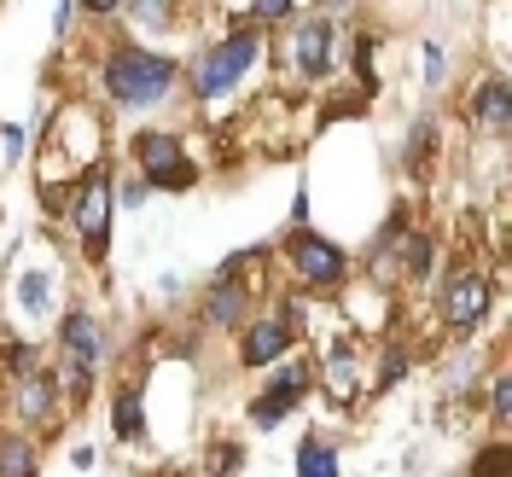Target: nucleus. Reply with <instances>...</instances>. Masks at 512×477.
Here are the masks:
<instances>
[{
	"mask_svg": "<svg viewBox=\"0 0 512 477\" xmlns=\"http://www.w3.org/2000/svg\"><path fill=\"white\" fill-rule=\"evenodd\" d=\"M123 12L134 18V30L163 35V30H175V12H181V6H169V0H152V6H146V0H134V6H123Z\"/></svg>",
	"mask_w": 512,
	"mask_h": 477,
	"instance_id": "22",
	"label": "nucleus"
},
{
	"mask_svg": "<svg viewBox=\"0 0 512 477\" xmlns=\"http://www.w3.org/2000/svg\"><path fill=\"white\" fill-rule=\"evenodd\" d=\"M466 477H512V443H507V437H489V443L472 454Z\"/></svg>",
	"mask_w": 512,
	"mask_h": 477,
	"instance_id": "21",
	"label": "nucleus"
},
{
	"mask_svg": "<svg viewBox=\"0 0 512 477\" xmlns=\"http://www.w3.org/2000/svg\"><path fill=\"white\" fill-rule=\"evenodd\" d=\"M70 466H76V472H88V466H94V448L76 443V448H70Z\"/></svg>",
	"mask_w": 512,
	"mask_h": 477,
	"instance_id": "31",
	"label": "nucleus"
},
{
	"mask_svg": "<svg viewBox=\"0 0 512 477\" xmlns=\"http://www.w3.org/2000/svg\"><path fill=\"white\" fill-rule=\"evenodd\" d=\"M239 466H245V443H239V437L210 443V454H204V472H210V477H233Z\"/></svg>",
	"mask_w": 512,
	"mask_h": 477,
	"instance_id": "23",
	"label": "nucleus"
},
{
	"mask_svg": "<svg viewBox=\"0 0 512 477\" xmlns=\"http://www.w3.org/2000/svg\"><path fill=\"white\" fill-rule=\"evenodd\" d=\"M431 152H437V123H431V117H419V123L408 128V140H402V169L419 175V169L431 163Z\"/></svg>",
	"mask_w": 512,
	"mask_h": 477,
	"instance_id": "20",
	"label": "nucleus"
},
{
	"mask_svg": "<svg viewBox=\"0 0 512 477\" xmlns=\"http://www.w3.org/2000/svg\"><path fill=\"white\" fill-rule=\"evenodd\" d=\"M111 216H117V198H111V169L99 163L94 175L70 192V216H64V222L82 233V256H88V262H105V256H111Z\"/></svg>",
	"mask_w": 512,
	"mask_h": 477,
	"instance_id": "6",
	"label": "nucleus"
},
{
	"mask_svg": "<svg viewBox=\"0 0 512 477\" xmlns=\"http://www.w3.org/2000/svg\"><path fill=\"white\" fill-rule=\"evenodd\" d=\"M286 268L303 291H338L350 280L355 262L338 239H326L315 227H297V233H286Z\"/></svg>",
	"mask_w": 512,
	"mask_h": 477,
	"instance_id": "4",
	"label": "nucleus"
},
{
	"mask_svg": "<svg viewBox=\"0 0 512 477\" xmlns=\"http://www.w3.org/2000/svg\"><path fill=\"white\" fill-rule=\"evenodd\" d=\"M175 88H181V59L146 41H111L99 53V94L123 111H158Z\"/></svg>",
	"mask_w": 512,
	"mask_h": 477,
	"instance_id": "1",
	"label": "nucleus"
},
{
	"mask_svg": "<svg viewBox=\"0 0 512 477\" xmlns=\"http://www.w3.org/2000/svg\"><path fill=\"white\" fill-rule=\"evenodd\" d=\"M59 361H76V367H99L105 361V320L94 309H64L59 315Z\"/></svg>",
	"mask_w": 512,
	"mask_h": 477,
	"instance_id": "10",
	"label": "nucleus"
},
{
	"mask_svg": "<svg viewBox=\"0 0 512 477\" xmlns=\"http://www.w3.org/2000/svg\"><path fill=\"white\" fill-rule=\"evenodd\" d=\"M338 41H344V24L332 12H297L291 18V70H297V82H332L338 76Z\"/></svg>",
	"mask_w": 512,
	"mask_h": 477,
	"instance_id": "5",
	"label": "nucleus"
},
{
	"mask_svg": "<svg viewBox=\"0 0 512 477\" xmlns=\"http://www.w3.org/2000/svg\"><path fill=\"white\" fill-rule=\"evenodd\" d=\"M47 291H53V274H47V268H30V274L18 280V303H24L30 315H47Z\"/></svg>",
	"mask_w": 512,
	"mask_h": 477,
	"instance_id": "24",
	"label": "nucleus"
},
{
	"mask_svg": "<svg viewBox=\"0 0 512 477\" xmlns=\"http://www.w3.org/2000/svg\"><path fill=\"white\" fill-rule=\"evenodd\" d=\"M198 320L210 332H233L239 338V326L251 320V286H210L204 303H198Z\"/></svg>",
	"mask_w": 512,
	"mask_h": 477,
	"instance_id": "13",
	"label": "nucleus"
},
{
	"mask_svg": "<svg viewBox=\"0 0 512 477\" xmlns=\"http://www.w3.org/2000/svg\"><path fill=\"white\" fill-rule=\"evenodd\" d=\"M297 477H344L338 472V443L320 437V431H309V437L297 443Z\"/></svg>",
	"mask_w": 512,
	"mask_h": 477,
	"instance_id": "18",
	"label": "nucleus"
},
{
	"mask_svg": "<svg viewBox=\"0 0 512 477\" xmlns=\"http://www.w3.org/2000/svg\"><path fill=\"white\" fill-rule=\"evenodd\" d=\"M35 367H41V350L24 344V338H12V332H0V373L18 384V379H30Z\"/></svg>",
	"mask_w": 512,
	"mask_h": 477,
	"instance_id": "19",
	"label": "nucleus"
},
{
	"mask_svg": "<svg viewBox=\"0 0 512 477\" xmlns=\"http://www.w3.org/2000/svg\"><path fill=\"white\" fill-rule=\"evenodd\" d=\"M134 175L152 192H192L198 187V163H192V146L175 134V128H140L134 134Z\"/></svg>",
	"mask_w": 512,
	"mask_h": 477,
	"instance_id": "3",
	"label": "nucleus"
},
{
	"mask_svg": "<svg viewBox=\"0 0 512 477\" xmlns=\"http://www.w3.org/2000/svg\"><path fill=\"white\" fill-rule=\"evenodd\" d=\"M262 53H268V41H262V30H251L245 24V12H233V24H227V35L216 41V47H204L198 59L181 70L187 76L192 99H204V105H216V99H227L245 76H251L256 64H262Z\"/></svg>",
	"mask_w": 512,
	"mask_h": 477,
	"instance_id": "2",
	"label": "nucleus"
},
{
	"mask_svg": "<svg viewBox=\"0 0 512 477\" xmlns=\"http://www.w3.org/2000/svg\"><path fill=\"white\" fill-rule=\"evenodd\" d=\"M367 111V94L361 88H350V94H332L326 99V117H361Z\"/></svg>",
	"mask_w": 512,
	"mask_h": 477,
	"instance_id": "27",
	"label": "nucleus"
},
{
	"mask_svg": "<svg viewBox=\"0 0 512 477\" xmlns=\"http://www.w3.org/2000/svg\"><path fill=\"white\" fill-rule=\"evenodd\" d=\"M489 414H495V437H507V425H512V379H507V367L489 379Z\"/></svg>",
	"mask_w": 512,
	"mask_h": 477,
	"instance_id": "25",
	"label": "nucleus"
},
{
	"mask_svg": "<svg viewBox=\"0 0 512 477\" xmlns=\"http://www.w3.org/2000/svg\"><path fill=\"white\" fill-rule=\"evenodd\" d=\"M309 390H315V361H309V355H286V361L274 367V379L262 384V396L245 402V419H251L256 431H274V425H286V414L303 408Z\"/></svg>",
	"mask_w": 512,
	"mask_h": 477,
	"instance_id": "7",
	"label": "nucleus"
},
{
	"mask_svg": "<svg viewBox=\"0 0 512 477\" xmlns=\"http://www.w3.org/2000/svg\"><path fill=\"white\" fill-rule=\"evenodd\" d=\"M12 408H18V419H24L30 431L59 425V419H64V396H59L53 367H35L30 379H18V390H12Z\"/></svg>",
	"mask_w": 512,
	"mask_h": 477,
	"instance_id": "11",
	"label": "nucleus"
},
{
	"mask_svg": "<svg viewBox=\"0 0 512 477\" xmlns=\"http://www.w3.org/2000/svg\"><path fill=\"white\" fill-rule=\"evenodd\" d=\"M0 152H6V163L24 158V128L18 123H0Z\"/></svg>",
	"mask_w": 512,
	"mask_h": 477,
	"instance_id": "29",
	"label": "nucleus"
},
{
	"mask_svg": "<svg viewBox=\"0 0 512 477\" xmlns=\"http://www.w3.org/2000/svg\"><path fill=\"white\" fill-rule=\"evenodd\" d=\"M489 303H495V280L483 268H472V262H460L443 280V291H437V315H443L448 332H472L489 315Z\"/></svg>",
	"mask_w": 512,
	"mask_h": 477,
	"instance_id": "8",
	"label": "nucleus"
},
{
	"mask_svg": "<svg viewBox=\"0 0 512 477\" xmlns=\"http://www.w3.org/2000/svg\"><path fill=\"white\" fill-rule=\"evenodd\" d=\"M297 227H309V187H297V198H291V233Z\"/></svg>",
	"mask_w": 512,
	"mask_h": 477,
	"instance_id": "30",
	"label": "nucleus"
},
{
	"mask_svg": "<svg viewBox=\"0 0 512 477\" xmlns=\"http://www.w3.org/2000/svg\"><path fill=\"white\" fill-rule=\"evenodd\" d=\"M431 262H437V239L431 233H419V227H408L402 233V245H396V256H390V274H402V280H425L431 274Z\"/></svg>",
	"mask_w": 512,
	"mask_h": 477,
	"instance_id": "17",
	"label": "nucleus"
},
{
	"mask_svg": "<svg viewBox=\"0 0 512 477\" xmlns=\"http://www.w3.org/2000/svg\"><path fill=\"white\" fill-rule=\"evenodd\" d=\"M0 477H41V448L24 425H0Z\"/></svg>",
	"mask_w": 512,
	"mask_h": 477,
	"instance_id": "14",
	"label": "nucleus"
},
{
	"mask_svg": "<svg viewBox=\"0 0 512 477\" xmlns=\"http://www.w3.org/2000/svg\"><path fill=\"white\" fill-rule=\"evenodd\" d=\"M111 431H117V443H140L146 437V390L134 379L117 384V396H111Z\"/></svg>",
	"mask_w": 512,
	"mask_h": 477,
	"instance_id": "16",
	"label": "nucleus"
},
{
	"mask_svg": "<svg viewBox=\"0 0 512 477\" xmlns=\"http://www.w3.org/2000/svg\"><path fill=\"white\" fill-rule=\"evenodd\" d=\"M419 70H425V82H443V47H437V41L419 47Z\"/></svg>",
	"mask_w": 512,
	"mask_h": 477,
	"instance_id": "28",
	"label": "nucleus"
},
{
	"mask_svg": "<svg viewBox=\"0 0 512 477\" xmlns=\"http://www.w3.org/2000/svg\"><path fill=\"white\" fill-rule=\"evenodd\" d=\"M408 373H414V350H408V338H384L379 361H373V373H367V390H373V396H390Z\"/></svg>",
	"mask_w": 512,
	"mask_h": 477,
	"instance_id": "15",
	"label": "nucleus"
},
{
	"mask_svg": "<svg viewBox=\"0 0 512 477\" xmlns=\"http://www.w3.org/2000/svg\"><path fill=\"white\" fill-rule=\"evenodd\" d=\"M291 344H297V338H291L274 315H251L245 326H239V367H245V373L280 367V361L291 355Z\"/></svg>",
	"mask_w": 512,
	"mask_h": 477,
	"instance_id": "9",
	"label": "nucleus"
},
{
	"mask_svg": "<svg viewBox=\"0 0 512 477\" xmlns=\"http://www.w3.org/2000/svg\"><path fill=\"white\" fill-rule=\"evenodd\" d=\"M466 123L507 134L512 128V94H507V70H483L478 82L466 88Z\"/></svg>",
	"mask_w": 512,
	"mask_h": 477,
	"instance_id": "12",
	"label": "nucleus"
},
{
	"mask_svg": "<svg viewBox=\"0 0 512 477\" xmlns=\"http://www.w3.org/2000/svg\"><path fill=\"white\" fill-rule=\"evenodd\" d=\"M111 198H117V210H146L152 187H146L140 175H123V181H111Z\"/></svg>",
	"mask_w": 512,
	"mask_h": 477,
	"instance_id": "26",
	"label": "nucleus"
}]
</instances>
